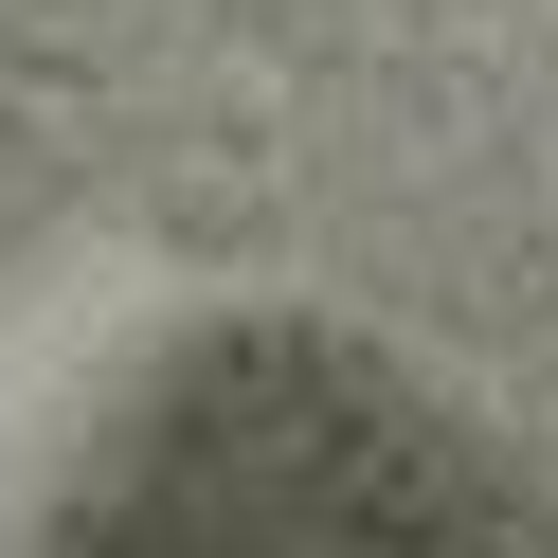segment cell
Instances as JSON below:
<instances>
[{
  "mask_svg": "<svg viewBox=\"0 0 558 558\" xmlns=\"http://www.w3.org/2000/svg\"><path fill=\"white\" fill-rule=\"evenodd\" d=\"M54 558H541V541L397 378L253 342L126 433V469L73 505Z\"/></svg>",
  "mask_w": 558,
  "mask_h": 558,
  "instance_id": "1",
  "label": "cell"
}]
</instances>
